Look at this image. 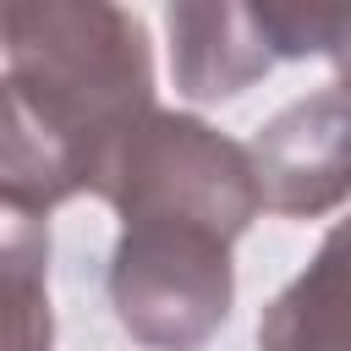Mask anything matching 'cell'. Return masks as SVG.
I'll list each match as a JSON object with an SVG mask.
<instances>
[{
  "label": "cell",
  "instance_id": "7",
  "mask_svg": "<svg viewBox=\"0 0 351 351\" xmlns=\"http://www.w3.org/2000/svg\"><path fill=\"white\" fill-rule=\"evenodd\" d=\"M49 230L38 219L5 225V296H11V351H49V291H44Z\"/></svg>",
  "mask_w": 351,
  "mask_h": 351
},
{
  "label": "cell",
  "instance_id": "1",
  "mask_svg": "<svg viewBox=\"0 0 351 351\" xmlns=\"http://www.w3.org/2000/svg\"><path fill=\"white\" fill-rule=\"evenodd\" d=\"M0 38V197L11 219H38L93 192L121 137L159 110L154 55L143 22L104 0H11Z\"/></svg>",
  "mask_w": 351,
  "mask_h": 351
},
{
  "label": "cell",
  "instance_id": "3",
  "mask_svg": "<svg viewBox=\"0 0 351 351\" xmlns=\"http://www.w3.org/2000/svg\"><path fill=\"white\" fill-rule=\"evenodd\" d=\"M93 197H104L121 219L186 214L219 225L225 236H241L263 214L247 143H230L225 132L181 110H148L110 154Z\"/></svg>",
  "mask_w": 351,
  "mask_h": 351
},
{
  "label": "cell",
  "instance_id": "4",
  "mask_svg": "<svg viewBox=\"0 0 351 351\" xmlns=\"http://www.w3.org/2000/svg\"><path fill=\"white\" fill-rule=\"evenodd\" d=\"M263 208L285 219H318L351 197V82L335 77L318 93L269 115L252 143Z\"/></svg>",
  "mask_w": 351,
  "mask_h": 351
},
{
  "label": "cell",
  "instance_id": "6",
  "mask_svg": "<svg viewBox=\"0 0 351 351\" xmlns=\"http://www.w3.org/2000/svg\"><path fill=\"white\" fill-rule=\"evenodd\" d=\"M258 351H351V219H340L313 263L263 307Z\"/></svg>",
  "mask_w": 351,
  "mask_h": 351
},
{
  "label": "cell",
  "instance_id": "5",
  "mask_svg": "<svg viewBox=\"0 0 351 351\" xmlns=\"http://www.w3.org/2000/svg\"><path fill=\"white\" fill-rule=\"evenodd\" d=\"M165 27H170V71H176V88L197 104H214V99H236L241 88H252L258 77H269L280 66L263 22H258V5H170L165 11Z\"/></svg>",
  "mask_w": 351,
  "mask_h": 351
},
{
  "label": "cell",
  "instance_id": "8",
  "mask_svg": "<svg viewBox=\"0 0 351 351\" xmlns=\"http://www.w3.org/2000/svg\"><path fill=\"white\" fill-rule=\"evenodd\" d=\"M258 22H263V33H269L280 60L324 55L351 82V5H324V0L285 5V0H269V5H258Z\"/></svg>",
  "mask_w": 351,
  "mask_h": 351
},
{
  "label": "cell",
  "instance_id": "2",
  "mask_svg": "<svg viewBox=\"0 0 351 351\" xmlns=\"http://www.w3.org/2000/svg\"><path fill=\"white\" fill-rule=\"evenodd\" d=\"M230 247L236 236L186 214L121 219L104 274L121 329L148 351H197L236 302Z\"/></svg>",
  "mask_w": 351,
  "mask_h": 351
}]
</instances>
